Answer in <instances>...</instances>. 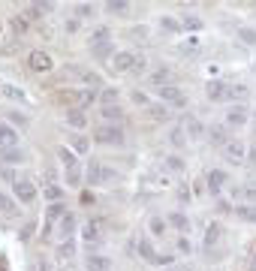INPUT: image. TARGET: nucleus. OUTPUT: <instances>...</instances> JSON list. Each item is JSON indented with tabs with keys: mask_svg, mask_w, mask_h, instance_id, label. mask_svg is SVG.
<instances>
[{
	"mask_svg": "<svg viewBox=\"0 0 256 271\" xmlns=\"http://www.w3.org/2000/svg\"><path fill=\"white\" fill-rule=\"evenodd\" d=\"M27 66L33 69V72H51V66H55V63H51V54H45V51H30L27 54Z\"/></svg>",
	"mask_w": 256,
	"mask_h": 271,
	"instance_id": "6e6552de",
	"label": "nucleus"
},
{
	"mask_svg": "<svg viewBox=\"0 0 256 271\" xmlns=\"http://www.w3.org/2000/svg\"><path fill=\"white\" fill-rule=\"evenodd\" d=\"M91 54L99 61H106L109 54H118V51H115V42H102V45H91Z\"/></svg>",
	"mask_w": 256,
	"mask_h": 271,
	"instance_id": "c756f323",
	"label": "nucleus"
},
{
	"mask_svg": "<svg viewBox=\"0 0 256 271\" xmlns=\"http://www.w3.org/2000/svg\"><path fill=\"white\" fill-rule=\"evenodd\" d=\"M66 126H73V130H84V126H88V115H84V108H66Z\"/></svg>",
	"mask_w": 256,
	"mask_h": 271,
	"instance_id": "2eb2a0df",
	"label": "nucleus"
},
{
	"mask_svg": "<svg viewBox=\"0 0 256 271\" xmlns=\"http://www.w3.org/2000/svg\"><path fill=\"white\" fill-rule=\"evenodd\" d=\"M99 100H102V105H118V90H102V94H99Z\"/></svg>",
	"mask_w": 256,
	"mask_h": 271,
	"instance_id": "79ce46f5",
	"label": "nucleus"
},
{
	"mask_svg": "<svg viewBox=\"0 0 256 271\" xmlns=\"http://www.w3.org/2000/svg\"><path fill=\"white\" fill-rule=\"evenodd\" d=\"M226 181H229V175L223 169H211L208 175H205V187H208L211 196H220V193H223V187H226Z\"/></svg>",
	"mask_w": 256,
	"mask_h": 271,
	"instance_id": "423d86ee",
	"label": "nucleus"
},
{
	"mask_svg": "<svg viewBox=\"0 0 256 271\" xmlns=\"http://www.w3.org/2000/svg\"><path fill=\"white\" fill-rule=\"evenodd\" d=\"M73 250H76L73 238H66V241H63V247H60V253H63V256H73Z\"/></svg>",
	"mask_w": 256,
	"mask_h": 271,
	"instance_id": "3c124183",
	"label": "nucleus"
},
{
	"mask_svg": "<svg viewBox=\"0 0 256 271\" xmlns=\"http://www.w3.org/2000/svg\"><path fill=\"white\" fill-rule=\"evenodd\" d=\"M0 214H15V202L0 193Z\"/></svg>",
	"mask_w": 256,
	"mask_h": 271,
	"instance_id": "c03bdc74",
	"label": "nucleus"
},
{
	"mask_svg": "<svg viewBox=\"0 0 256 271\" xmlns=\"http://www.w3.org/2000/svg\"><path fill=\"white\" fill-rule=\"evenodd\" d=\"M60 232L66 235V238H70V235L76 232V217H73L70 211H66V217H63V220H60Z\"/></svg>",
	"mask_w": 256,
	"mask_h": 271,
	"instance_id": "4c0bfd02",
	"label": "nucleus"
},
{
	"mask_svg": "<svg viewBox=\"0 0 256 271\" xmlns=\"http://www.w3.org/2000/svg\"><path fill=\"white\" fill-rule=\"evenodd\" d=\"M166 223H172V229H178L181 235L190 232V220H187V214H181V211H172V214L166 217Z\"/></svg>",
	"mask_w": 256,
	"mask_h": 271,
	"instance_id": "f3484780",
	"label": "nucleus"
},
{
	"mask_svg": "<svg viewBox=\"0 0 256 271\" xmlns=\"http://www.w3.org/2000/svg\"><path fill=\"white\" fill-rule=\"evenodd\" d=\"M94 142L97 145H124V126L118 124H102L94 130Z\"/></svg>",
	"mask_w": 256,
	"mask_h": 271,
	"instance_id": "f257e3e1",
	"label": "nucleus"
},
{
	"mask_svg": "<svg viewBox=\"0 0 256 271\" xmlns=\"http://www.w3.org/2000/svg\"><path fill=\"white\" fill-rule=\"evenodd\" d=\"M133 103H139V105H151V103H148V97L142 94V90H133Z\"/></svg>",
	"mask_w": 256,
	"mask_h": 271,
	"instance_id": "603ef678",
	"label": "nucleus"
},
{
	"mask_svg": "<svg viewBox=\"0 0 256 271\" xmlns=\"http://www.w3.org/2000/svg\"><path fill=\"white\" fill-rule=\"evenodd\" d=\"M184 136H187L184 130H172V142H175V145H181V142H184Z\"/></svg>",
	"mask_w": 256,
	"mask_h": 271,
	"instance_id": "5fc2aeb1",
	"label": "nucleus"
},
{
	"mask_svg": "<svg viewBox=\"0 0 256 271\" xmlns=\"http://www.w3.org/2000/svg\"><path fill=\"white\" fill-rule=\"evenodd\" d=\"M102 42H112L109 27H97V30L91 33V45H102Z\"/></svg>",
	"mask_w": 256,
	"mask_h": 271,
	"instance_id": "473e14b6",
	"label": "nucleus"
},
{
	"mask_svg": "<svg viewBox=\"0 0 256 271\" xmlns=\"http://www.w3.org/2000/svg\"><path fill=\"white\" fill-rule=\"evenodd\" d=\"M66 172V187H81V169H63Z\"/></svg>",
	"mask_w": 256,
	"mask_h": 271,
	"instance_id": "e433bc0d",
	"label": "nucleus"
},
{
	"mask_svg": "<svg viewBox=\"0 0 256 271\" xmlns=\"http://www.w3.org/2000/svg\"><path fill=\"white\" fill-rule=\"evenodd\" d=\"M109 268H112L109 256H99V253H91L88 256V271H109Z\"/></svg>",
	"mask_w": 256,
	"mask_h": 271,
	"instance_id": "5701e85b",
	"label": "nucleus"
},
{
	"mask_svg": "<svg viewBox=\"0 0 256 271\" xmlns=\"http://www.w3.org/2000/svg\"><path fill=\"white\" fill-rule=\"evenodd\" d=\"M66 142H70V151H73V154H84V151L91 148L88 136H81V133H70V139H66Z\"/></svg>",
	"mask_w": 256,
	"mask_h": 271,
	"instance_id": "6ab92c4d",
	"label": "nucleus"
},
{
	"mask_svg": "<svg viewBox=\"0 0 256 271\" xmlns=\"http://www.w3.org/2000/svg\"><path fill=\"white\" fill-rule=\"evenodd\" d=\"M58 160H60L63 169H76V166H79V160H76V154L70 151V145H60V148H58Z\"/></svg>",
	"mask_w": 256,
	"mask_h": 271,
	"instance_id": "412c9836",
	"label": "nucleus"
},
{
	"mask_svg": "<svg viewBox=\"0 0 256 271\" xmlns=\"http://www.w3.org/2000/svg\"><path fill=\"white\" fill-rule=\"evenodd\" d=\"M250 121H253V133H256V115H253V118H250Z\"/></svg>",
	"mask_w": 256,
	"mask_h": 271,
	"instance_id": "bf43d9fd",
	"label": "nucleus"
},
{
	"mask_svg": "<svg viewBox=\"0 0 256 271\" xmlns=\"http://www.w3.org/2000/svg\"><path fill=\"white\" fill-rule=\"evenodd\" d=\"M91 181V187H102V184H112L115 181V169L112 166H102V163L91 160V166H88V175H84Z\"/></svg>",
	"mask_w": 256,
	"mask_h": 271,
	"instance_id": "f03ea898",
	"label": "nucleus"
},
{
	"mask_svg": "<svg viewBox=\"0 0 256 271\" xmlns=\"http://www.w3.org/2000/svg\"><path fill=\"white\" fill-rule=\"evenodd\" d=\"M250 97V87L247 84H226V100H232L235 105H244Z\"/></svg>",
	"mask_w": 256,
	"mask_h": 271,
	"instance_id": "ddd939ff",
	"label": "nucleus"
},
{
	"mask_svg": "<svg viewBox=\"0 0 256 271\" xmlns=\"http://www.w3.org/2000/svg\"><path fill=\"white\" fill-rule=\"evenodd\" d=\"M63 217H66V202H55V205H48V211H45V223L51 226V223H60L63 220Z\"/></svg>",
	"mask_w": 256,
	"mask_h": 271,
	"instance_id": "aec40b11",
	"label": "nucleus"
},
{
	"mask_svg": "<svg viewBox=\"0 0 256 271\" xmlns=\"http://www.w3.org/2000/svg\"><path fill=\"white\" fill-rule=\"evenodd\" d=\"M253 262H256V250H253Z\"/></svg>",
	"mask_w": 256,
	"mask_h": 271,
	"instance_id": "052dcab7",
	"label": "nucleus"
},
{
	"mask_svg": "<svg viewBox=\"0 0 256 271\" xmlns=\"http://www.w3.org/2000/svg\"><path fill=\"white\" fill-rule=\"evenodd\" d=\"M163 163H166V169H172V172H184V169H187V163H184L178 154H169Z\"/></svg>",
	"mask_w": 256,
	"mask_h": 271,
	"instance_id": "f704fd0d",
	"label": "nucleus"
},
{
	"mask_svg": "<svg viewBox=\"0 0 256 271\" xmlns=\"http://www.w3.org/2000/svg\"><path fill=\"white\" fill-rule=\"evenodd\" d=\"M136 63H139V54H136V51H118L115 58H112V69H115V72L136 69Z\"/></svg>",
	"mask_w": 256,
	"mask_h": 271,
	"instance_id": "0eeeda50",
	"label": "nucleus"
},
{
	"mask_svg": "<svg viewBox=\"0 0 256 271\" xmlns=\"http://www.w3.org/2000/svg\"><path fill=\"white\" fill-rule=\"evenodd\" d=\"M181 130L190 136V139H202V136H208V130H205V124L196 118V115H187L184 121H181Z\"/></svg>",
	"mask_w": 256,
	"mask_h": 271,
	"instance_id": "9d476101",
	"label": "nucleus"
},
{
	"mask_svg": "<svg viewBox=\"0 0 256 271\" xmlns=\"http://www.w3.org/2000/svg\"><path fill=\"white\" fill-rule=\"evenodd\" d=\"M12 30H15V33H24V30H27V18H24V15L12 18Z\"/></svg>",
	"mask_w": 256,
	"mask_h": 271,
	"instance_id": "49530a36",
	"label": "nucleus"
},
{
	"mask_svg": "<svg viewBox=\"0 0 256 271\" xmlns=\"http://www.w3.org/2000/svg\"><path fill=\"white\" fill-rule=\"evenodd\" d=\"M181 24H184V30H187V33H199V30L205 27V21H202L199 15H184V18H181Z\"/></svg>",
	"mask_w": 256,
	"mask_h": 271,
	"instance_id": "cd10ccee",
	"label": "nucleus"
},
{
	"mask_svg": "<svg viewBox=\"0 0 256 271\" xmlns=\"http://www.w3.org/2000/svg\"><path fill=\"white\" fill-rule=\"evenodd\" d=\"M232 211H235L238 220H244V223H253V226H256V205H244V202H241V205H235Z\"/></svg>",
	"mask_w": 256,
	"mask_h": 271,
	"instance_id": "4be33fe9",
	"label": "nucleus"
},
{
	"mask_svg": "<svg viewBox=\"0 0 256 271\" xmlns=\"http://www.w3.org/2000/svg\"><path fill=\"white\" fill-rule=\"evenodd\" d=\"M99 100V94L91 87V90H79V108H88V105H94Z\"/></svg>",
	"mask_w": 256,
	"mask_h": 271,
	"instance_id": "2f4dec72",
	"label": "nucleus"
},
{
	"mask_svg": "<svg viewBox=\"0 0 256 271\" xmlns=\"http://www.w3.org/2000/svg\"><path fill=\"white\" fill-rule=\"evenodd\" d=\"M12 193H15V199H19V202H21V205H30V202H33V199H37V196H39V190H37V184H33V181H30V178H19V181H15V184H12Z\"/></svg>",
	"mask_w": 256,
	"mask_h": 271,
	"instance_id": "20e7f679",
	"label": "nucleus"
},
{
	"mask_svg": "<svg viewBox=\"0 0 256 271\" xmlns=\"http://www.w3.org/2000/svg\"><path fill=\"white\" fill-rule=\"evenodd\" d=\"M220 232H223V229H220V223H211L208 229H205V244L214 247V244L220 241Z\"/></svg>",
	"mask_w": 256,
	"mask_h": 271,
	"instance_id": "72a5a7b5",
	"label": "nucleus"
},
{
	"mask_svg": "<svg viewBox=\"0 0 256 271\" xmlns=\"http://www.w3.org/2000/svg\"><path fill=\"white\" fill-rule=\"evenodd\" d=\"M79 30V18H70V21H66V33H76Z\"/></svg>",
	"mask_w": 256,
	"mask_h": 271,
	"instance_id": "864d4df0",
	"label": "nucleus"
},
{
	"mask_svg": "<svg viewBox=\"0 0 256 271\" xmlns=\"http://www.w3.org/2000/svg\"><path fill=\"white\" fill-rule=\"evenodd\" d=\"M0 90H3V97H9V100H19V103H24V90H21V87H15V84H3Z\"/></svg>",
	"mask_w": 256,
	"mask_h": 271,
	"instance_id": "c9c22d12",
	"label": "nucleus"
},
{
	"mask_svg": "<svg viewBox=\"0 0 256 271\" xmlns=\"http://www.w3.org/2000/svg\"><path fill=\"white\" fill-rule=\"evenodd\" d=\"M160 30L163 33H181L184 24L178 21V18H172V15H160Z\"/></svg>",
	"mask_w": 256,
	"mask_h": 271,
	"instance_id": "bb28decb",
	"label": "nucleus"
},
{
	"mask_svg": "<svg viewBox=\"0 0 256 271\" xmlns=\"http://www.w3.org/2000/svg\"><path fill=\"white\" fill-rule=\"evenodd\" d=\"M63 187H58V184H45L42 187V199H45V202H51V205H55V202H63Z\"/></svg>",
	"mask_w": 256,
	"mask_h": 271,
	"instance_id": "b1692460",
	"label": "nucleus"
},
{
	"mask_svg": "<svg viewBox=\"0 0 256 271\" xmlns=\"http://www.w3.org/2000/svg\"><path fill=\"white\" fill-rule=\"evenodd\" d=\"M139 253H142V259H148V262H154V265H157V259H160V253L154 250L151 238H139Z\"/></svg>",
	"mask_w": 256,
	"mask_h": 271,
	"instance_id": "393cba45",
	"label": "nucleus"
},
{
	"mask_svg": "<svg viewBox=\"0 0 256 271\" xmlns=\"http://www.w3.org/2000/svg\"><path fill=\"white\" fill-rule=\"evenodd\" d=\"M79 202H81L84 208H88V205H94V202H97V196H94L91 190H81V193H79Z\"/></svg>",
	"mask_w": 256,
	"mask_h": 271,
	"instance_id": "a18cd8bd",
	"label": "nucleus"
},
{
	"mask_svg": "<svg viewBox=\"0 0 256 271\" xmlns=\"http://www.w3.org/2000/svg\"><path fill=\"white\" fill-rule=\"evenodd\" d=\"M205 97H208L211 103H220V100H226V84L220 82V79H211L208 84H205Z\"/></svg>",
	"mask_w": 256,
	"mask_h": 271,
	"instance_id": "4468645a",
	"label": "nucleus"
},
{
	"mask_svg": "<svg viewBox=\"0 0 256 271\" xmlns=\"http://www.w3.org/2000/svg\"><path fill=\"white\" fill-rule=\"evenodd\" d=\"M30 232H33V223H27V226L21 229V238H30Z\"/></svg>",
	"mask_w": 256,
	"mask_h": 271,
	"instance_id": "6e6d98bb",
	"label": "nucleus"
},
{
	"mask_svg": "<svg viewBox=\"0 0 256 271\" xmlns=\"http://www.w3.org/2000/svg\"><path fill=\"white\" fill-rule=\"evenodd\" d=\"M81 238L88 241V244H97V241L102 238V232H99V223H94V220L81 223Z\"/></svg>",
	"mask_w": 256,
	"mask_h": 271,
	"instance_id": "a211bd4d",
	"label": "nucleus"
},
{
	"mask_svg": "<svg viewBox=\"0 0 256 271\" xmlns=\"http://www.w3.org/2000/svg\"><path fill=\"white\" fill-rule=\"evenodd\" d=\"M148 229H151V235H163V232H166V220H163V217H151V220H148Z\"/></svg>",
	"mask_w": 256,
	"mask_h": 271,
	"instance_id": "58836bf2",
	"label": "nucleus"
},
{
	"mask_svg": "<svg viewBox=\"0 0 256 271\" xmlns=\"http://www.w3.org/2000/svg\"><path fill=\"white\" fill-rule=\"evenodd\" d=\"M157 97H160V103H169V105H175V108H184L187 103V94L178 87V84H166V87H157Z\"/></svg>",
	"mask_w": 256,
	"mask_h": 271,
	"instance_id": "7ed1b4c3",
	"label": "nucleus"
},
{
	"mask_svg": "<svg viewBox=\"0 0 256 271\" xmlns=\"http://www.w3.org/2000/svg\"><path fill=\"white\" fill-rule=\"evenodd\" d=\"M148 115H151V121L166 124V121H169V108H166L163 103H151V105H148Z\"/></svg>",
	"mask_w": 256,
	"mask_h": 271,
	"instance_id": "a878e982",
	"label": "nucleus"
},
{
	"mask_svg": "<svg viewBox=\"0 0 256 271\" xmlns=\"http://www.w3.org/2000/svg\"><path fill=\"white\" fill-rule=\"evenodd\" d=\"M0 157H3L6 163H19V160H21V154H19V151H0Z\"/></svg>",
	"mask_w": 256,
	"mask_h": 271,
	"instance_id": "de8ad7c7",
	"label": "nucleus"
},
{
	"mask_svg": "<svg viewBox=\"0 0 256 271\" xmlns=\"http://www.w3.org/2000/svg\"><path fill=\"white\" fill-rule=\"evenodd\" d=\"M223 157H226L229 163H244V160H247V145H244L241 139H232L226 148H223Z\"/></svg>",
	"mask_w": 256,
	"mask_h": 271,
	"instance_id": "1a4fd4ad",
	"label": "nucleus"
},
{
	"mask_svg": "<svg viewBox=\"0 0 256 271\" xmlns=\"http://www.w3.org/2000/svg\"><path fill=\"white\" fill-rule=\"evenodd\" d=\"M37 268H39V271H51V268H48V262H39Z\"/></svg>",
	"mask_w": 256,
	"mask_h": 271,
	"instance_id": "13d9d810",
	"label": "nucleus"
},
{
	"mask_svg": "<svg viewBox=\"0 0 256 271\" xmlns=\"http://www.w3.org/2000/svg\"><path fill=\"white\" fill-rule=\"evenodd\" d=\"M102 118L106 121H121V108L118 105H102Z\"/></svg>",
	"mask_w": 256,
	"mask_h": 271,
	"instance_id": "a19ab883",
	"label": "nucleus"
},
{
	"mask_svg": "<svg viewBox=\"0 0 256 271\" xmlns=\"http://www.w3.org/2000/svg\"><path fill=\"white\" fill-rule=\"evenodd\" d=\"M130 6H133L130 0H109V3H106V12H112V15H124Z\"/></svg>",
	"mask_w": 256,
	"mask_h": 271,
	"instance_id": "7c9ffc66",
	"label": "nucleus"
},
{
	"mask_svg": "<svg viewBox=\"0 0 256 271\" xmlns=\"http://www.w3.org/2000/svg\"><path fill=\"white\" fill-rule=\"evenodd\" d=\"M250 124V112L244 105H229L226 112V126H247Z\"/></svg>",
	"mask_w": 256,
	"mask_h": 271,
	"instance_id": "9b49d317",
	"label": "nucleus"
},
{
	"mask_svg": "<svg viewBox=\"0 0 256 271\" xmlns=\"http://www.w3.org/2000/svg\"><path fill=\"white\" fill-rule=\"evenodd\" d=\"M9 121L19 126H27V115H19V112H9Z\"/></svg>",
	"mask_w": 256,
	"mask_h": 271,
	"instance_id": "09e8293b",
	"label": "nucleus"
},
{
	"mask_svg": "<svg viewBox=\"0 0 256 271\" xmlns=\"http://www.w3.org/2000/svg\"><path fill=\"white\" fill-rule=\"evenodd\" d=\"M19 148V130L12 124L0 121V151H15Z\"/></svg>",
	"mask_w": 256,
	"mask_h": 271,
	"instance_id": "39448f33",
	"label": "nucleus"
},
{
	"mask_svg": "<svg viewBox=\"0 0 256 271\" xmlns=\"http://www.w3.org/2000/svg\"><path fill=\"white\" fill-rule=\"evenodd\" d=\"M88 15H94V6L91 3H79V18H88Z\"/></svg>",
	"mask_w": 256,
	"mask_h": 271,
	"instance_id": "8fccbe9b",
	"label": "nucleus"
},
{
	"mask_svg": "<svg viewBox=\"0 0 256 271\" xmlns=\"http://www.w3.org/2000/svg\"><path fill=\"white\" fill-rule=\"evenodd\" d=\"M247 160L253 163V166H256V148H250V154H247Z\"/></svg>",
	"mask_w": 256,
	"mask_h": 271,
	"instance_id": "4d7b16f0",
	"label": "nucleus"
},
{
	"mask_svg": "<svg viewBox=\"0 0 256 271\" xmlns=\"http://www.w3.org/2000/svg\"><path fill=\"white\" fill-rule=\"evenodd\" d=\"M238 40H241L244 45H256V30L253 27H241L238 30Z\"/></svg>",
	"mask_w": 256,
	"mask_h": 271,
	"instance_id": "ea45409f",
	"label": "nucleus"
},
{
	"mask_svg": "<svg viewBox=\"0 0 256 271\" xmlns=\"http://www.w3.org/2000/svg\"><path fill=\"white\" fill-rule=\"evenodd\" d=\"M148 82H151L154 87H166V84H172V82H169V69H154L151 76H148Z\"/></svg>",
	"mask_w": 256,
	"mask_h": 271,
	"instance_id": "c85d7f7f",
	"label": "nucleus"
},
{
	"mask_svg": "<svg viewBox=\"0 0 256 271\" xmlns=\"http://www.w3.org/2000/svg\"><path fill=\"white\" fill-rule=\"evenodd\" d=\"M178 253H181V256H190V253H193V244H190V238H184V235H181V238H178Z\"/></svg>",
	"mask_w": 256,
	"mask_h": 271,
	"instance_id": "37998d69",
	"label": "nucleus"
},
{
	"mask_svg": "<svg viewBox=\"0 0 256 271\" xmlns=\"http://www.w3.org/2000/svg\"><path fill=\"white\" fill-rule=\"evenodd\" d=\"M235 199H244V205H256V181H250V184H241L232 190Z\"/></svg>",
	"mask_w": 256,
	"mask_h": 271,
	"instance_id": "dca6fc26",
	"label": "nucleus"
},
{
	"mask_svg": "<svg viewBox=\"0 0 256 271\" xmlns=\"http://www.w3.org/2000/svg\"><path fill=\"white\" fill-rule=\"evenodd\" d=\"M208 139H211V145H217V148H226V145L232 142L229 139V126L226 124H211L208 126Z\"/></svg>",
	"mask_w": 256,
	"mask_h": 271,
	"instance_id": "f8f14e48",
	"label": "nucleus"
}]
</instances>
